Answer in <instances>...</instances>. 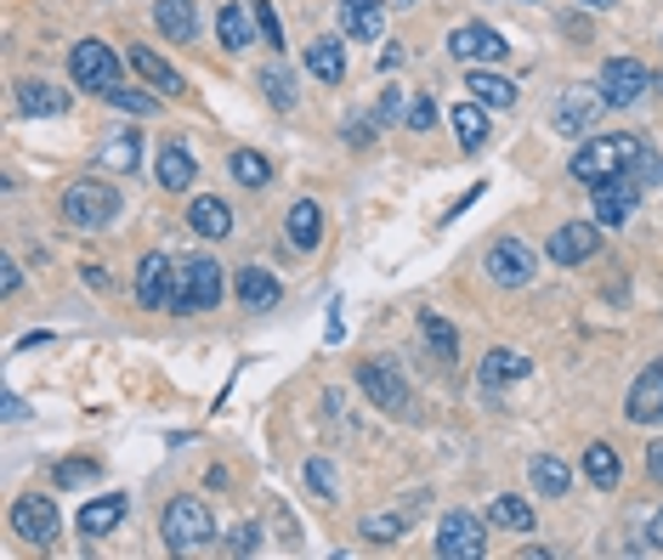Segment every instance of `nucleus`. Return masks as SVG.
<instances>
[{
  "instance_id": "32",
  "label": "nucleus",
  "mask_w": 663,
  "mask_h": 560,
  "mask_svg": "<svg viewBox=\"0 0 663 560\" xmlns=\"http://www.w3.org/2000/svg\"><path fill=\"white\" fill-rule=\"evenodd\" d=\"M419 334H426V346H432L437 362H454L459 357V334H454V323L437 318V311H419Z\"/></svg>"
},
{
  "instance_id": "30",
  "label": "nucleus",
  "mask_w": 663,
  "mask_h": 560,
  "mask_svg": "<svg viewBox=\"0 0 663 560\" xmlns=\"http://www.w3.org/2000/svg\"><path fill=\"white\" fill-rule=\"evenodd\" d=\"M97 159H102V170H113V176H131V170L142 164V131H119Z\"/></svg>"
},
{
  "instance_id": "42",
  "label": "nucleus",
  "mask_w": 663,
  "mask_h": 560,
  "mask_svg": "<svg viewBox=\"0 0 663 560\" xmlns=\"http://www.w3.org/2000/svg\"><path fill=\"white\" fill-rule=\"evenodd\" d=\"M432 124H437L432 97H414V102H408V131H432Z\"/></svg>"
},
{
  "instance_id": "25",
  "label": "nucleus",
  "mask_w": 663,
  "mask_h": 560,
  "mask_svg": "<svg viewBox=\"0 0 663 560\" xmlns=\"http://www.w3.org/2000/svg\"><path fill=\"white\" fill-rule=\"evenodd\" d=\"M165 289H170V256H142L137 267V306H165Z\"/></svg>"
},
{
  "instance_id": "22",
  "label": "nucleus",
  "mask_w": 663,
  "mask_h": 560,
  "mask_svg": "<svg viewBox=\"0 0 663 560\" xmlns=\"http://www.w3.org/2000/svg\"><path fill=\"white\" fill-rule=\"evenodd\" d=\"M307 74L324 80V86H340V74H346V46H340L335 34H324V40L307 46Z\"/></svg>"
},
{
  "instance_id": "14",
  "label": "nucleus",
  "mask_w": 663,
  "mask_h": 560,
  "mask_svg": "<svg viewBox=\"0 0 663 560\" xmlns=\"http://www.w3.org/2000/svg\"><path fill=\"white\" fill-rule=\"evenodd\" d=\"M12 532L23 538V543H51L57 538V504L51 498H40V492H29V498H18L12 504Z\"/></svg>"
},
{
  "instance_id": "39",
  "label": "nucleus",
  "mask_w": 663,
  "mask_h": 560,
  "mask_svg": "<svg viewBox=\"0 0 663 560\" xmlns=\"http://www.w3.org/2000/svg\"><path fill=\"white\" fill-rule=\"evenodd\" d=\"M307 487L324 498V504H335L340 498V481H335V464L329 459H307Z\"/></svg>"
},
{
  "instance_id": "2",
  "label": "nucleus",
  "mask_w": 663,
  "mask_h": 560,
  "mask_svg": "<svg viewBox=\"0 0 663 560\" xmlns=\"http://www.w3.org/2000/svg\"><path fill=\"white\" fill-rule=\"evenodd\" d=\"M641 137H590L578 153H573V176L584 181V187H595V181H607V176H635V159H641Z\"/></svg>"
},
{
  "instance_id": "12",
  "label": "nucleus",
  "mask_w": 663,
  "mask_h": 560,
  "mask_svg": "<svg viewBox=\"0 0 663 560\" xmlns=\"http://www.w3.org/2000/svg\"><path fill=\"white\" fill-rule=\"evenodd\" d=\"M533 272H538V256H533L522 238H499V243L488 249V278H494V283L522 289V283H533Z\"/></svg>"
},
{
  "instance_id": "29",
  "label": "nucleus",
  "mask_w": 663,
  "mask_h": 560,
  "mask_svg": "<svg viewBox=\"0 0 663 560\" xmlns=\"http://www.w3.org/2000/svg\"><path fill=\"white\" fill-rule=\"evenodd\" d=\"M154 23H159L165 40H194V29H199L194 0H159V7H154Z\"/></svg>"
},
{
  "instance_id": "38",
  "label": "nucleus",
  "mask_w": 663,
  "mask_h": 560,
  "mask_svg": "<svg viewBox=\"0 0 663 560\" xmlns=\"http://www.w3.org/2000/svg\"><path fill=\"white\" fill-rule=\"evenodd\" d=\"M261 91H267V102H273L278 113L295 108V80H289L284 69H261Z\"/></svg>"
},
{
  "instance_id": "15",
  "label": "nucleus",
  "mask_w": 663,
  "mask_h": 560,
  "mask_svg": "<svg viewBox=\"0 0 663 560\" xmlns=\"http://www.w3.org/2000/svg\"><path fill=\"white\" fill-rule=\"evenodd\" d=\"M624 413H630V424H657V419H663V357L641 368V380L630 386Z\"/></svg>"
},
{
  "instance_id": "19",
  "label": "nucleus",
  "mask_w": 663,
  "mask_h": 560,
  "mask_svg": "<svg viewBox=\"0 0 663 560\" xmlns=\"http://www.w3.org/2000/svg\"><path fill=\"white\" fill-rule=\"evenodd\" d=\"M340 29H346V40H380V29H386L380 0H340Z\"/></svg>"
},
{
  "instance_id": "7",
  "label": "nucleus",
  "mask_w": 663,
  "mask_h": 560,
  "mask_svg": "<svg viewBox=\"0 0 663 560\" xmlns=\"http://www.w3.org/2000/svg\"><path fill=\"white\" fill-rule=\"evenodd\" d=\"M601 113H607V97H601V86H567V91L556 97L551 124H556L562 137H584V131H595Z\"/></svg>"
},
{
  "instance_id": "41",
  "label": "nucleus",
  "mask_w": 663,
  "mask_h": 560,
  "mask_svg": "<svg viewBox=\"0 0 663 560\" xmlns=\"http://www.w3.org/2000/svg\"><path fill=\"white\" fill-rule=\"evenodd\" d=\"M91 476H97V459H63V464H57V481H63V487L91 481Z\"/></svg>"
},
{
  "instance_id": "24",
  "label": "nucleus",
  "mask_w": 663,
  "mask_h": 560,
  "mask_svg": "<svg viewBox=\"0 0 663 560\" xmlns=\"http://www.w3.org/2000/svg\"><path fill=\"white\" fill-rule=\"evenodd\" d=\"M131 69H137L148 86H159L165 97H182V74H176L159 51H148V46H131Z\"/></svg>"
},
{
  "instance_id": "5",
  "label": "nucleus",
  "mask_w": 663,
  "mask_h": 560,
  "mask_svg": "<svg viewBox=\"0 0 663 560\" xmlns=\"http://www.w3.org/2000/svg\"><path fill=\"white\" fill-rule=\"evenodd\" d=\"M357 386H364V397L380 413H408V380L386 357H364V362H357Z\"/></svg>"
},
{
  "instance_id": "37",
  "label": "nucleus",
  "mask_w": 663,
  "mask_h": 560,
  "mask_svg": "<svg viewBox=\"0 0 663 560\" xmlns=\"http://www.w3.org/2000/svg\"><path fill=\"white\" fill-rule=\"evenodd\" d=\"M408 521H414V504H408V510H392V516H369V521H364V538H369V543H392V538L408 532Z\"/></svg>"
},
{
  "instance_id": "48",
  "label": "nucleus",
  "mask_w": 663,
  "mask_h": 560,
  "mask_svg": "<svg viewBox=\"0 0 663 560\" xmlns=\"http://www.w3.org/2000/svg\"><path fill=\"white\" fill-rule=\"evenodd\" d=\"M369 137H375L369 119H352V124H346V142H369Z\"/></svg>"
},
{
  "instance_id": "18",
  "label": "nucleus",
  "mask_w": 663,
  "mask_h": 560,
  "mask_svg": "<svg viewBox=\"0 0 663 560\" xmlns=\"http://www.w3.org/2000/svg\"><path fill=\"white\" fill-rule=\"evenodd\" d=\"M238 300H245V311H273L284 300V283L267 267H245L238 272Z\"/></svg>"
},
{
  "instance_id": "47",
  "label": "nucleus",
  "mask_w": 663,
  "mask_h": 560,
  "mask_svg": "<svg viewBox=\"0 0 663 560\" xmlns=\"http://www.w3.org/2000/svg\"><path fill=\"white\" fill-rule=\"evenodd\" d=\"M646 476L663 487V442H652V448H646Z\"/></svg>"
},
{
  "instance_id": "1",
  "label": "nucleus",
  "mask_w": 663,
  "mask_h": 560,
  "mask_svg": "<svg viewBox=\"0 0 663 560\" xmlns=\"http://www.w3.org/2000/svg\"><path fill=\"white\" fill-rule=\"evenodd\" d=\"M221 306V267L210 256L194 261H170V289H165V311L188 318V311H210Z\"/></svg>"
},
{
  "instance_id": "40",
  "label": "nucleus",
  "mask_w": 663,
  "mask_h": 560,
  "mask_svg": "<svg viewBox=\"0 0 663 560\" xmlns=\"http://www.w3.org/2000/svg\"><path fill=\"white\" fill-rule=\"evenodd\" d=\"M108 102H113L119 113H137V119H148V113H159V102H154L148 91H131V86H113V91H108Z\"/></svg>"
},
{
  "instance_id": "3",
  "label": "nucleus",
  "mask_w": 663,
  "mask_h": 560,
  "mask_svg": "<svg viewBox=\"0 0 663 560\" xmlns=\"http://www.w3.org/2000/svg\"><path fill=\"white\" fill-rule=\"evenodd\" d=\"M159 532H165V549L170 554H194V549H210L216 543V521H210V510L199 504V498H176V504H165Z\"/></svg>"
},
{
  "instance_id": "4",
  "label": "nucleus",
  "mask_w": 663,
  "mask_h": 560,
  "mask_svg": "<svg viewBox=\"0 0 663 560\" xmlns=\"http://www.w3.org/2000/svg\"><path fill=\"white\" fill-rule=\"evenodd\" d=\"M113 216H119V193L108 181H97V176H80L63 193V221L80 227V232H102Z\"/></svg>"
},
{
  "instance_id": "6",
  "label": "nucleus",
  "mask_w": 663,
  "mask_h": 560,
  "mask_svg": "<svg viewBox=\"0 0 663 560\" xmlns=\"http://www.w3.org/2000/svg\"><path fill=\"white\" fill-rule=\"evenodd\" d=\"M595 86H601V97H607V108H630V102H641L652 91V69L641 57H613L607 69L595 74Z\"/></svg>"
},
{
  "instance_id": "43",
  "label": "nucleus",
  "mask_w": 663,
  "mask_h": 560,
  "mask_svg": "<svg viewBox=\"0 0 663 560\" xmlns=\"http://www.w3.org/2000/svg\"><path fill=\"white\" fill-rule=\"evenodd\" d=\"M635 181H641V187H657V181H663V159H657L652 148H641V159H635Z\"/></svg>"
},
{
  "instance_id": "10",
  "label": "nucleus",
  "mask_w": 663,
  "mask_h": 560,
  "mask_svg": "<svg viewBox=\"0 0 663 560\" xmlns=\"http://www.w3.org/2000/svg\"><path fill=\"white\" fill-rule=\"evenodd\" d=\"M590 193H595V221H601V227H624V221L635 216V204H641V181L624 170V176L595 181Z\"/></svg>"
},
{
  "instance_id": "27",
  "label": "nucleus",
  "mask_w": 663,
  "mask_h": 560,
  "mask_svg": "<svg viewBox=\"0 0 663 560\" xmlns=\"http://www.w3.org/2000/svg\"><path fill=\"white\" fill-rule=\"evenodd\" d=\"M194 176H199V164H194L188 148H176V142H170V148L159 153V187H165V193H188Z\"/></svg>"
},
{
  "instance_id": "9",
  "label": "nucleus",
  "mask_w": 663,
  "mask_h": 560,
  "mask_svg": "<svg viewBox=\"0 0 663 560\" xmlns=\"http://www.w3.org/2000/svg\"><path fill=\"white\" fill-rule=\"evenodd\" d=\"M482 549H488V532H482V521L471 510H448L443 527H437V554L443 560H482Z\"/></svg>"
},
{
  "instance_id": "49",
  "label": "nucleus",
  "mask_w": 663,
  "mask_h": 560,
  "mask_svg": "<svg viewBox=\"0 0 663 560\" xmlns=\"http://www.w3.org/2000/svg\"><path fill=\"white\" fill-rule=\"evenodd\" d=\"M380 113H386V119H397V113H403V91H386V102H380Z\"/></svg>"
},
{
  "instance_id": "21",
  "label": "nucleus",
  "mask_w": 663,
  "mask_h": 560,
  "mask_svg": "<svg viewBox=\"0 0 663 560\" xmlns=\"http://www.w3.org/2000/svg\"><path fill=\"white\" fill-rule=\"evenodd\" d=\"M284 232H289V243H295V249H307V256H313V249L324 243V210H318L313 199L289 204V221H284Z\"/></svg>"
},
{
  "instance_id": "16",
  "label": "nucleus",
  "mask_w": 663,
  "mask_h": 560,
  "mask_svg": "<svg viewBox=\"0 0 663 560\" xmlns=\"http://www.w3.org/2000/svg\"><path fill=\"white\" fill-rule=\"evenodd\" d=\"M126 510H131V498H126V492H102V498H91V504L80 510V538H108L119 521H126Z\"/></svg>"
},
{
  "instance_id": "11",
  "label": "nucleus",
  "mask_w": 663,
  "mask_h": 560,
  "mask_svg": "<svg viewBox=\"0 0 663 560\" xmlns=\"http://www.w3.org/2000/svg\"><path fill=\"white\" fill-rule=\"evenodd\" d=\"M595 249H601V221H562L551 232V243H545V256L556 267H584Z\"/></svg>"
},
{
  "instance_id": "33",
  "label": "nucleus",
  "mask_w": 663,
  "mask_h": 560,
  "mask_svg": "<svg viewBox=\"0 0 663 560\" xmlns=\"http://www.w3.org/2000/svg\"><path fill=\"white\" fill-rule=\"evenodd\" d=\"M584 476H590V481H595L601 492H607V487H619V476H624V470H619V453H613L607 442L584 448Z\"/></svg>"
},
{
  "instance_id": "13",
  "label": "nucleus",
  "mask_w": 663,
  "mask_h": 560,
  "mask_svg": "<svg viewBox=\"0 0 663 560\" xmlns=\"http://www.w3.org/2000/svg\"><path fill=\"white\" fill-rule=\"evenodd\" d=\"M511 51V40L499 34V29H488V23H465V29H454L448 34V57H459V62H499Z\"/></svg>"
},
{
  "instance_id": "35",
  "label": "nucleus",
  "mask_w": 663,
  "mask_h": 560,
  "mask_svg": "<svg viewBox=\"0 0 663 560\" xmlns=\"http://www.w3.org/2000/svg\"><path fill=\"white\" fill-rule=\"evenodd\" d=\"M488 521H494V527H505V532H533V527H538V516L522 504V498H494Z\"/></svg>"
},
{
  "instance_id": "51",
  "label": "nucleus",
  "mask_w": 663,
  "mask_h": 560,
  "mask_svg": "<svg viewBox=\"0 0 663 560\" xmlns=\"http://www.w3.org/2000/svg\"><path fill=\"white\" fill-rule=\"evenodd\" d=\"M578 7H590V12H607V7H613V0H578Z\"/></svg>"
},
{
  "instance_id": "34",
  "label": "nucleus",
  "mask_w": 663,
  "mask_h": 560,
  "mask_svg": "<svg viewBox=\"0 0 663 560\" xmlns=\"http://www.w3.org/2000/svg\"><path fill=\"white\" fill-rule=\"evenodd\" d=\"M227 170H232L238 187H267V181H273V164H267L256 148H238V153L227 159Z\"/></svg>"
},
{
  "instance_id": "45",
  "label": "nucleus",
  "mask_w": 663,
  "mask_h": 560,
  "mask_svg": "<svg viewBox=\"0 0 663 560\" xmlns=\"http://www.w3.org/2000/svg\"><path fill=\"white\" fill-rule=\"evenodd\" d=\"M227 543H232V554H256V549H261V527H250V521H245V527H238Z\"/></svg>"
},
{
  "instance_id": "31",
  "label": "nucleus",
  "mask_w": 663,
  "mask_h": 560,
  "mask_svg": "<svg viewBox=\"0 0 663 560\" xmlns=\"http://www.w3.org/2000/svg\"><path fill=\"white\" fill-rule=\"evenodd\" d=\"M216 34H221L227 51L256 46V29H250V12H245V7H221V12H216Z\"/></svg>"
},
{
  "instance_id": "28",
  "label": "nucleus",
  "mask_w": 663,
  "mask_h": 560,
  "mask_svg": "<svg viewBox=\"0 0 663 560\" xmlns=\"http://www.w3.org/2000/svg\"><path fill=\"white\" fill-rule=\"evenodd\" d=\"M527 357L522 351H511V346H499V351H488V362H482V386L488 391H499V386H511V380H527Z\"/></svg>"
},
{
  "instance_id": "20",
  "label": "nucleus",
  "mask_w": 663,
  "mask_h": 560,
  "mask_svg": "<svg viewBox=\"0 0 663 560\" xmlns=\"http://www.w3.org/2000/svg\"><path fill=\"white\" fill-rule=\"evenodd\" d=\"M448 131H454V142H459L465 153H476L482 142H488V108H482V102L448 108Z\"/></svg>"
},
{
  "instance_id": "52",
  "label": "nucleus",
  "mask_w": 663,
  "mask_h": 560,
  "mask_svg": "<svg viewBox=\"0 0 663 560\" xmlns=\"http://www.w3.org/2000/svg\"><path fill=\"white\" fill-rule=\"evenodd\" d=\"M397 7H408V0H397Z\"/></svg>"
},
{
  "instance_id": "26",
  "label": "nucleus",
  "mask_w": 663,
  "mask_h": 560,
  "mask_svg": "<svg viewBox=\"0 0 663 560\" xmlns=\"http://www.w3.org/2000/svg\"><path fill=\"white\" fill-rule=\"evenodd\" d=\"M465 86H471V97H476L482 108H511V102H516V86H511L505 74H494V69H482V62L465 74Z\"/></svg>"
},
{
  "instance_id": "8",
  "label": "nucleus",
  "mask_w": 663,
  "mask_h": 560,
  "mask_svg": "<svg viewBox=\"0 0 663 560\" xmlns=\"http://www.w3.org/2000/svg\"><path fill=\"white\" fill-rule=\"evenodd\" d=\"M69 74H75V86L108 97V91L119 86V57H113L102 40H80V46L69 51Z\"/></svg>"
},
{
  "instance_id": "50",
  "label": "nucleus",
  "mask_w": 663,
  "mask_h": 560,
  "mask_svg": "<svg viewBox=\"0 0 663 560\" xmlns=\"http://www.w3.org/2000/svg\"><path fill=\"white\" fill-rule=\"evenodd\" d=\"M646 543H652V549H663V510L652 516V527H646Z\"/></svg>"
},
{
  "instance_id": "46",
  "label": "nucleus",
  "mask_w": 663,
  "mask_h": 560,
  "mask_svg": "<svg viewBox=\"0 0 663 560\" xmlns=\"http://www.w3.org/2000/svg\"><path fill=\"white\" fill-rule=\"evenodd\" d=\"M0 289H7V294H18V289H23V272H18V261H0Z\"/></svg>"
},
{
  "instance_id": "23",
  "label": "nucleus",
  "mask_w": 663,
  "mask_h": 560,
  "mask_svg": "<svg viewBox=\"0 0 663 560\" xmlns=\"http://www.w3.org/2000/svg\"><path fill=\"white\" fill-rule=\"evenodd\" d=\"M188 227H194L199 238H227V232H232V210H227V199H216V193L194 199V204H188Z\"/></svg>"
},
{
  "instance_id": "17",
  "label": "nucleus",
  "mask_w": 663,
  "mask_h": 560,
  "mask_svg": "<svg viewBox=\"0 0 663 560\" xmlns=\"http://www.w3.org/2000/svg\"><path fill=\"white\" fill-rule=\"evenodd\" d=\"M18 108L29 119H57V113H69V91L51 80H18Z\"/></svg>"
},
{
  "instance_id": "44",
  "label": "nucleus",
  "mask_w": 663,
  "mask_h": 560,
  "mask_svg": "<svg viewBox=\"0 0 663 560\" xmlns=\"http://www.w3.org/2000/svg\"><path fill=\"white\" fill-rule=\"evenodd\" d=\"M256 23H261V34H267V46H284V29H278V12L267 7V0H256Z\"/></svg>"
},
{
  "instance_id": "36",
  "label": "nucleus",
  "mask_w": 663,
  "mask_h": 560,
  "mask_svg": "<svg viewBox=\"0 0 663 560\" xmlns=\"http://www.w3.org/2000/svg\"><path fill=\"white\" fill-rule=\"evenodd\" d=\"M527 476H533V487L545 492V498H562V492H567V481H573V476H567V464H562V459H551V453H545V459H533V470H527Z\"/></svg>"
}]
</instances>
